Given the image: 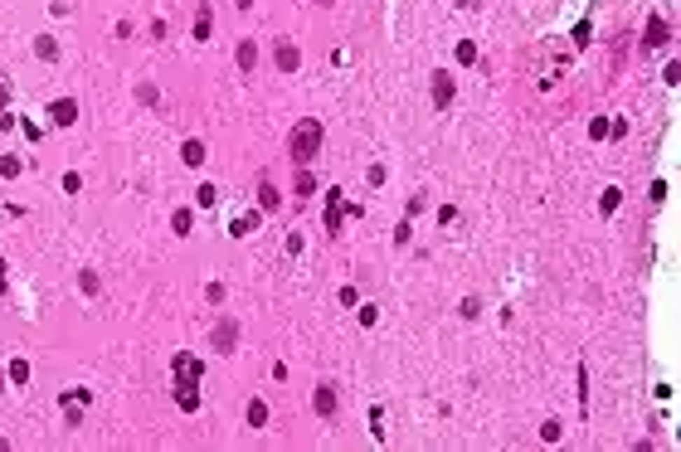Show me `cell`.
<instances>
[{
    "instance_id": "1",
    "label": "cell",
    "mask_w": 681,
    "mask_h": 452,
    "mask_svg": "<svg viewBox=\"0 0 681 452\" xmlns=\"http://www.w3.org/2000/svg\"><path fill=\"white\" fill-rule=\"evenodd\" d=\"M321 122L316 117H302L297 126H292V136H288V156H292V166H311V156L321 151Z\"/></svg>"
},
{
    "instance_id": "2",
    "label": "cell",
    "mask_w": 681,
    "mask_h": 452,
    "mask_svg": "<svg viewBox=\"0 0 681 452\" xmlns=\"http://www.w3.org/2000/svg\"><path fill=\"white\" fill-rule=\"evenodd\" d=\"M171 370H176V389H195V384H199V374H204V365L195 360L190 350H176Z\"/></svg>"
},
{
    "instance_id": "3",
    "label": "cell",
    "mask_w": 681,
    "mask_h": 452,
    "mask_svg": "<svg viewBox=\"0 0 681 452\" xmlns=\"http://www.w3.org/2000/svg\"><path fill=\"white\" fill-rule=\"evenodd\" d=\"M209 345H214L219 355H234V345H239V321H234V316H224V321L214 326V336H209Z\"/></svg>"
},
{
    "instance_id": "4",
    "label": "cell",
    "mask_w": 681,
    "mask_h": 452,
    "mask_svg": "<svg viewBox=\"0 0 681 452\" xmlns=\"http://www.w3.org/2000/svg\"><path fill=\"white\" fill-rule=\"evenodd\" d=\"M667 39H672V24H667L662 15H652V20H647V34H643V49H662Z\"/></svg>"
},
{
    "instance_id": "5",
    "label": "cell",
    "mask_w": 681,
    "mask_h": 452,
    "mask_svg": "<svg viewBox=\"0 0 681 452\" xmlns=\"http://www.w3.org/2000/svg\"><path fill=\"white\" fill-rule=\"evenodd\" d=\"M453 88H458V83H453V73H448V68H438V73H433V108H448V103H453Z\"/></svg>"
},
{
    "instance_id": "6",
    "label": "cell",
    "mask_w": 681,
    "mask_h": 452,
    "mask_svg": "<svg viewBox=\"0 0 681 452\" xmlns=\"http://www.w3.org/2000/svg\"><path fill=\"white\" fill-rule=\"evenodd\" d=\"M341 214H346L341 190H326V233H341Z\"/></svg>"
},
{
    "instance_id": "7",
    "label": "cell",
    "mask_w": 681,
    "mask_h": 452,
    "mask_svg": "<svg viewBox=\"0 0 681 452\" xmlns=\"http://www.w3.org/2000/svg\"><path fill=\"white\" fill-rule=\"evenodd\" d=\"M49 117H54L59 126H73V122H78V98H59V103H49Z\"/></svg>"
},
{
    "instance_id": "8",
    "label": "cell",
    "mask_w": 681,
    "mask_h": 452,
    "mask_svg": "<svg viewBox=\"0 0 681 452\" xmlns=\"http://www.w3.org/2000/svg\"><path fill=\"white\" fill-rule=\"evenodd\" d=\"M273 59H278V68H283V73H297V64H302V49H297L292 39H283V44L273 49Z\"/></svg>"
},
{
    "instance_id": "9",
    "label": "cell",
    "mask_w": 681,
    "mask_h": 452,
    "mask_svg": "<svg viewBox=\"0 0 681 452\" xmlns=\"http://www.w3.org/2000/svg\"><path fill=\"white\" fill-rule=\"evenodd\" d=\"M278 205H283V195H278V185H273V180H258V210H263V214H273Z\"/></svg>"
},
{
    "instance_id": "10",
    "label": "cell",
    "mask_w": 681,
    "mask_h": 452,
    "mask_svg": "<svg viewBox=\"0 0 681 452\" xmlns=\"http://www.w3.org/2000/svg\"><path fill=\"white\" fill-rule=\"evenodd\" d=\"M311 404H316L321 418H331V414H336V384H316V399H311Z\"/></svg>"
},
{
    "instance_id": "11",
    "label": "cell",
    "mask_w": 681,
    "mask_h": 452,
    "mask_svg": "<svg viewBox=\"0 0 681 452\" xmlns=\"http://www.w3.org/2000/svg\"><path fill=\"white\" fill-rule=\"evenodd\" d=\"M258 219H263V210H253V214H239V219L229 224V233H234V238H244V233H253V228H258Z\"/></svg>"
},
{
    "instance_id": "12",
    "label": "cell",
    "mask_w": 681,
    "mask_h": 452,
    "mask_svg": "<svg viewBox=\"0 0 681 452\" xmlns=\"http://www.w3.org/2000/svg\"><path fill=\"white\" fill-rule=\"evenodd\" d=\"M618 200H623V190H618V185H608V190H603V195H598V214H603V219H608V214H613V210H618Z\"/></svg>"
},
{
    "instance_id": "13",
    "label": "cell",
    "mask_w": 681,
    "mask_h": 452,
    "mask_svg": "<svg viewBox=\"0 0 681 452\" xmlns=\"http://www.w3.org/2000/svg\"><path fill=\"white\" fill-rule=\"evenodd\" d=\"M181 161L185 166H204V141H185L181 146Z\"/></svg>"
},
{
    "instance_id": "14",
    "label": "cell",
    "mask_w": 681,
    "mask_h": 452,
    "mask_svg": "<svg viewBox=\"0 0 681 452\" xmlns=\"http://www.w3.org/2000/svg\"><path fill=\"white\" fill-rule=\"evenodd\" d=\"M34 54H39L44 64H54V59H59V44H54L49 34H39V39H34Z\"/></svg>"
},
{
    "instance_id": "15",
    "label": "cell",
    "mask_w": 681,
    "mask_h": 452,
    "mask_svg": "<svg viewBox=\"0 0 681 452\" xmlns=\"http://www.w3.org/2000/svg\"><path fill=\"white\" fill-rule=\"evenodd\" d=\"M253 64H258V44H253V39H244V44H239V68L248 73Z\"/></svg>"
},
{
    "instance_id": "16",
    "label": "cell",
    "mask_w": 681,
    "mask_h": 452,
    "mask_svg": "<svg viewBox=\"0 0 681 452\" xmlns=\"http://www.w3.org/2000/svg\"><path fill=\"white\" fill-rule=\"evenodd\" d=\"M297 195H307V200L316 195V175H311L307 166H297Z\"/></svg>"
},
{
    "instance_id": "17",
    "label": "cell",
    "mask_w": 681,
    "mask_h": 452,
    "mask_svg": "<svg viewBox=\"0 0 681 452\" xmlns=\"http://www.w3.org/2000/svg\"><path fill=\"white\" fill-rule=\"evenodd\" d=\"M263 423H268V404L253 399V404H248V428H263Z\"/></svg>"
},
{
    "instance_id": "18",
    "label": "cell",
    "mask_w": 681,
    "mask_h": 452,
    "mask_svg": "<svg viewBox=\"0 0 681 452\" xmlns=\"http://www.w3.org/2000/svg\"><path fill=\"white\" fill-rule=\"evenodd\" d=\"M195 200H199V210H214V205H219V190H214V185H199Z\"/></svg>"
},
{
    "instance_id": "19",
    "label": "cell",
    "mask_w": 681,
    "mask_h": 452,
    "mask_svg": "<svg viewBox=\"0 0 681 452\" xmlns=\"http://www.w3.org/2000/svg\"><path fill=\"white\" fill-rule=\"evenodd\" d=\"M580 414L589 418V370L580 365Z\"/></svg>"
},
{
    "instance_id": "20",
    "label": "cell",
    "mask_w": 681,
    "mask_h": 452,
    "mask_svg": "<svg viewBox=\"0 0 681 452\" xmlns=\"http://www.w3.org/2000/svg\"><path fill=\"white\" fill-rule=\"evenodd\" d=\"M176 404L190 414V409H199V394H195V389H176Z\"/></svg>"
},
{
    "instance_id": "21",
    "label": "cell",
    "mask_w": 681,
    "mask_h": 452,
    "mask_svg": "<svg viewBox=\"0 0 681 452\" xmlns=\"http://www.w3.org/2000/svg\"><path fill=\"white\" fill-rule=\"evenodd\" d=\"M458 64H477V44H472V39L458 44Z\"/></svg>"
},
{
    "instance_id": "22",
    "label": "cell",
    "mask_w": 681,
    "mask_h": 452,
    "mask_svg": "<svg viewBox=\"0 0 681 452\" xmlns=\"http://www.w3.org/2000/svg\"><path fill=\"white\" fill-rule=\"evenodd\" d=\"M176 233H190V210H176V219H171Z\"/></svg>"
},
{
    "instance_id": "23",
    "label": "cell",
    "mask_w": 681,
    "mask_h": 452,
    "mask_svg": "<svg viewBox=\"0 0 681 452\" xmlns=\"http://www.w3.org/2000/svg\"><path fill=\"white\" fill-rule=\"evenodd\" d=\"M195 39H209V10H199V20H195Z\"/></svg>"
},
{
    "instance_id": "24",
    "label": "cell",
    "mask_w": 681,
    "mask_h": 452,
    "mask_svg": "<svg viewBox=\"0 0 681 452\" xmlns=\"http://www.w3.org/2000/svg\"><path fill=\"white\" fill-rule=\"evenodd\" d=\"M589 136H594V141H603V136H608V122H603V117H594V122H589Z\"/></svg>"
},
{
    "instance_id": "25",
    "label": "cell",
    "mask_w": 681,
    "mask_h": 452,
    "mask_svg": "<svg viewBox=\"0 0 681 452\" xmlns=\"http://www.w3.org/2000/svg\"><path fill=\"white\" fill-rule=\"evenodd\" d=\"M10 379H15V384H24V379H29V365H24V360H15V365H10Z\"/></svg>"
},
{
    "instance_id": "26",
    "label": "cell",
    "mask_w": 681,
    "mask_h": 452,
    "mask_svg": "<svg viewBox=\"0 0 681 452\" xmlns=\"http://www.w3.org/2000/svg\"><path fill=\"white\" fill-rule=\"evenodd\" d=\"M589 34H594V24H589V20H580V24H575V44H589Z\"/></svg>"
},
{
    "instance_id": "27",
    "label": "cell",
    "mask_w": 681,
    "mask_h": 452,
    "mask_svg": "<svg viewBox=\"0 0 681 452\" xmlns=\"http://www.w3.org/2000/svg\"><path fill=\"white\" fill-rule=\"evenodd\" d=\"M0 175H10V180H15V175H20V161H15V156H5V161H0Z\"/></svg>"
},
{
    "instance_id": "28",
    "label": "cell",
    "mask_w": 681,
    "mask_h": 452,
    "mask_svg": "<svg viewBox=\"0 0 681 452\" xmlns=\"http://www.w3.org/2000/svg\"><path fill=\"white\" fill-rule=\"evenodd\" d=\"M647 195H652V205H662V200H667V180H652V190H647Z\"/></svg>"
},
{
    "instance_id": "29",
    "label": "cell",
    "mask_w": 681,
    "mask_h": 452,
    "mask_svg": "<svg viewBox=\"0 0 681 452\" xmlns=\"http://www.w3.org/2000/svg\"><path fill=\"white\" fill-rule=\"evenodd\" d=\"M458 312H463V316H468V321H472V316H477V312H482V302H477V297H468V302H463V307H458Z\"/></svg>"
},
{
    "instance_id": "30",
    "label": "cell",
    "mask_w": 681,
    "mask_h": 452,
    "mask_svg": "<svg viewBox=\"0 0 681 452\" xmlns=\"http://www.w3.org/2000/svg\"><path fill=\"white\" fill-rule=\"evenodd\" d=\"M380 321V307H360V326H375Z\"/></svg>"
},
{
    "instance_id": "31",
    "label": "cell",
    "mask_w": 681,
    "mask_h": 452,
    "mask_svg": "<svg viewBox=\"0 0 681 452\" xmlns=\"http://www.w3.org/2000/svg\"><path fill=\"white\" fill-rule=\"evenodd\" d=\"M540 438H545V443H560V423H555V418H550V423H545V428H540Z\"/></svg>"
},
{
    "instance_id": "32",
    "label": "cell",
    "mask_w": 681,
    "mask_h": 452,
    "mask_svg": "<svg viewBox=\"0 0 681 452\" xmlns=\"http://www.w3.org/2000/svg\"><path fill=\"white\" fill-rule=\"evenodd\" d=\"M5 103H10V83H5V73H0V112H5Z\"/></svg>"
},
{
    "instance_id": "33",
    "label": "cell",
    "mask_w": 681,
    "mask_h": 452,
    "mask_svg": "<svg viewBox=\"0 0 681 452\" xmlns=\"http://www.w3.org/2000/svg\"><path fill=\"white\" fill-rule=\"evenodd\" d=\"M0 292H5V258H0Z\"/></svg>"
},
{
    "instance_id": "34",
    "label": "cell",
    "mask_w": 681,
    "mask_h": 452,
    "mask_svg": "<svg viewBox=\"0 0 681 452\" xmlns=\"http://www.w3.org/2000/svg\"><path fill=\"white\" fill-rule=\"evenodd\" d=\"M234 5H239V10H248V5H253V0H234Z\"/></svg>"
},
{
    "instance_id": "35",
    "label": "cell",
    "mask_w": 681,
    "mask_h": 452,
    "mask_svg": "<svg viewBox=\"0 0 681 452\" xmlns=\"http://www.w3.org/2000/svg\"><path fill=\"white\" fill-rule=\"evenodd\" d=\"M316 5H331V0H316Z\"/></svg>"
},
{
    "instance_id": "36",
    "label": "cell",
    "mask_w": 681,
    "mask_h": 452,
    "mask_svg": "<svg viewBox=\"0 0 681 452\" xmlns=\"http://www.w3.org/2000/svg\"><path fill=\"white\" fill-rule=\"evenodd\" d=\"M458 5H468V0H458Z\"/></svg>"
}]
</instances>
